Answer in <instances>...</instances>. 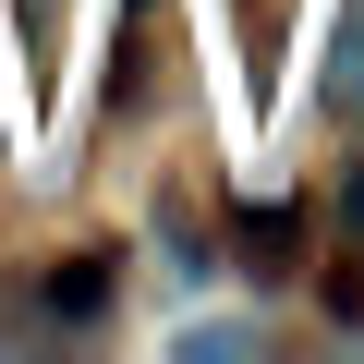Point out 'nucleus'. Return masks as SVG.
<instances>
[{
    "instance_id": "obj_1",
    "label": "nucleus",
    "mask_w": 364,
    "mask_h": 364,
    "mask_svg": "<svg viewBox=\"0 0 364 364\" xmlns=\"http://www.w3.org/2000/svg\"><path fill=\"white\" fill-rule=\"evenodd\" d=\"M328 316H364V158L340 182V267H328Z\"/></svg>"
},
{
    "instance_id": "obj_2",
    "label": "nucleus",
    "mask_w": 364,
    "mask_h": 364,
    "mask_svg": "<svg viewBox=\"0 0 364 364\" xmlns=\"http://www.w3.org/2000/svg\"><path fill=\"white\" fill-rule=\"evenodd\" d=\"M328 109H340V122L364 109V13H352V0L328 13Z\"/></svg>"
},
{
    "instance_id": "obj_3",
    "label": "nucleus",
    "mask_w": 364,
    "mask_h": 364,
    "mask_svg": "<svg viewBox=\"0 0 364 364\" xmlns=\"http://www.w3.org/2000/svg\"><path fill=\"white\" fill-rule=\"evenodd\" d=\"M291 243H304V231H291V207H243V255H255L267 279L291 267Z\"/></svg>"
},
{
    "instance_id": "obj_4",
    "label": "nucleus",
    "mask_w": 364,
    "mask_h": 364,
    "mask_svg": "<svg viewBox=\"0 0 364 364\" xmlns=\"http://www.w3.org/2000/svg\"><path fill=\"white\" fill-rule=\"evenodd\" d=\"M97 304H109V255H73L49 279V316H97Z\"/></svg>"
},
{
    "instance_id": "obj_5",
    "label": "nucleus",
    "mask_w": 364,
    "mask_h": 364,
    "mask_svg": "<svg viewBox=\"0 0 364 364\" xmlns=\"http://www.w3.org/2000/svg\"><path fill=\"white\" fill-rule=\"evenodd\" d=\"M170 352H182V364H207V352H255V328H231V316H219V328H182Z\"/></svg>"
},
{
    "instance_id": "obj_6",
    "label": "nucleus",
    "mask_w": 364,
    "mask_h": 364,
    "mask_svg": "<svg viewBox=\"0 0 364 364\" xmlns=\"http://www.w3.org/2000/svg\"><path fill=\"white\" fill-rule=\"evenodd\" d=\"M25 49H37V61H61V0H25Z\"/></svg>"
}]
</instances>
